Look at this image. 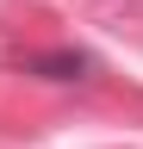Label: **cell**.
I'll return each mask as SVG.
<instances>
[{
  "label": "cell",
  "mask_w": 143,
  "mask_h": 149,
  "mask_svg": "<svg viewBox=\"0 0 143 149\" xmlns=\"http://www.w3.org/2000/svg\"><path fill=\"white\" fill-rule=\"evenodd\" d=\"M25 74H38V81H93V56L87 50H31L25 62H19Z\"/></svg>",
  "instance_id": "6da1fadb"
}]
</instances>
